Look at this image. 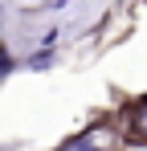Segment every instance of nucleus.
Listing matches in <instances>:
<instances>
[{"instance_id": "nucleus-1", "label": "nucleus", "mask_w": 147, "mask_h": 151, "mask_svg": "<svg viewBox=\"0 0 147 151\" xmlns=\"http://www.w3.org/2000/svg\"><path fill=\"white\" fill-rule=\"evenodd\" d=\"M135 135H139V139H147V98L135 106Z\"/></svg>"}]
</instances>
